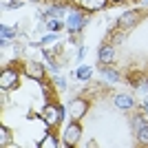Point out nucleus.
Returning a JSON list of instances; mask_svg holds the SVG:
<instances>
[{
	"label": "nucleus",
	"mask_w": 148,
	"mask_h": 148,
	"mask_svg": "<svg viewBox=\"0 0 148 148\" xmlns=\"http://www.w3.org/2000/svg\"><path fill=\"white\" fill-rule=\"evenodd\" d=\"M113 2H122V0H113Z\"/></svg>",
	"instance_id": "6ab92c4d"
},
{
	"label": "nucleus",
	"mask_w": 148,
	"mask_h": 148,
	"mask_svg": "<svg viewBox=\"0 0 148 148\" xmlns=\"http://www.w3.org/2000/svg\"><path fill=\"white\" fill-rule=\"evenodd\" d=\"M104 73H106V77H108V80H113V82H117V80H119V75L115 73V71H111V69H106Z\"/></svg>",
	"instance_id": "dca6fc26"
},
{
	"label": "nucleus",
	"mask_w": 148,
	"mask_h": 148,
	"mask_svg": "<svg viewBox=\"0 0 148 148\" xmlns=\"http://www.w3.org/2000/svg\"><path fill=\"white\" fill-rule=\"evenodd\" d=\"M115 104L119 108H130L133 106V97L130 95H115Z\"/></svg>",
	"instance_id": "1a4fd4ad"
},
{
	"label": "nucleus",
	"mask_w": 148,
	"mask_h": 148,
	"mask_svg": "<svg viewBox=\"0 0 148 148\" xmlns=\"http://www.w3.org/2000/svg\"><path fill=\"white\" fill-rule=\"evenodd\" d=\"M113 58H115V51H113V47H102L99 49V62H104V64H108V62H113Z\"/></svg>",
	"instance_id": "423d86ee"
},
{
	"label": "nucleus",
	"mask_w": 148,
	"mask_h": 148,
	"mask_svg": "<svg viewBox=\"0 0 148 148\" xmlns=\"http://www.w3.org/2000/svg\"><path fill=\"white\" fill-rule=\"evenodd\" d=\"M80 137H82L80 124H77V122H71L66 126V130H64V144H66V146H75V144L80 142Z\"/></svg>",
	"instance_id": "f03ea898"
},
{
	"label": "nucleus",
	"mask_w": 148,
	"mask_h": 148,
	"mask_svg": "<svg viewBox=\"0 0 148 148\" xmlns=\"http://www.w3.org/2000/svg\"><path fill=\"white\" fill-rule=\"evenodd\" d=\"M135 22H137V13L128 11V13H124L122 18L117 20V27H119V29H128V27H133Z\"/></svg>",
	"instance_id": "39448f33"
},
{
	"label": "nucleus",
	"mask_w": 148,
	"mask_h": 148,
	"mask_svg": "<svg viewBox=\"0 0 148 148\" xmlns=\"http://www.w3.org/2000/svg\"><path fill=\"white\" fill-rule=\"evenodd\" d=\"M9 142H11V135H9V133H7V128L2 126V128H0V144H2V146H7Z\"/></svg>",
	"instance_id": "f8f14e48"
},
{
	"label": "nucleus",
	"mask_w": 148,
	"mask_h": 148,
	"mask_svg": "<svg viewBox=\"0 0 148 148\" xmlns=\"http://www.w3.org/2000/svg\"><path fill=\"white\" fill-rule=\"evenodd\" d=\"M42 117H44V122H47V126H53V124H58L64 117V108H58V106L49 104V106H44Z\"/></svg>",
	"instance_id": "f257e3e1"
},
{
	"label": "nucleus",
	"mask_w": 148,
	"mask_h": 148,
	"mask_svg": "<svg viewBox=\"0 0 148 148\" xmlns=\"http://www.w3.org/2000/svg\"><path fill=\"white\" fill-rule=\"evenodd\" d=\"M13 38V29L11 27H2V40H11Z\"/></svg>",
	"instance_id": "2eb2a0df"
},
{
	"label": "nucleus",
	"mask_w": 148,
	"mask_h": 148,
	"mask_svg": "<svg viewBox=\"0 0 148 148\" xmlns=\"http://www.w3.org/2000/svg\"><path fill=\"white\" fill-rule=\"evenodd\" d=\"M27 75H31L33 80H42L44 77V69L40 66V64H29V66H27Z\"/></svg>",
	"instance_id": "0eeeda50"
},
{
	"label": "nucleus",
	"mask_w": 148,
	"mask_h": 148,
	"mask_svg": "<svg viewBox=\"0 0 148 148\" xmlns=\"http://www.w3.org/2000/svg\"><path fill=\"white\" fill-rule=\"evenodd\" d=\"M16 82H18V73H16V71H11V69L2 71V75H0V88H2V91L13 88V86H16Z\"/></svg>",
	"instance_id": "7ed1b4c3"
},
{
	"label": "nucleus",
	"mask_w": 148,
	"mask_h": 148,
	"mask_svg": "<svg viewBox=\"0 0 148 148\" xmlns=\"http://www.w3.org/2000/svg\"><path fill=\"white\" fill-rule=\"evenodd\" d=\"M106 5V0H82V7L86 9V11H97L102 7Z\"/></svg>",
	"instance_id": "6e6552de"
},
{
	"label": "nucleus",
	"mask_w": 148,
	"mask_h": 148,
	"mask_svg": "<svg viewBox=\"0 0 148 148\" xmlns=\"http://www.w3.org/2000/svg\"><path fill=\"white\" fill-rule=\"evenodd\" d=\"M49 29L51 31H58V29H60V22H53V20H51V22H49Z\"/></svg>",
	"instance_id": "f3484780"
},
{
	"label": "nucleus",
	"mask_w": 148,
	"mask_h": 148,
	"mask_svg": "<svg viewBox=\"0 0 148 148\" xmlns=\"http://www.w3.org/2000/svg\"><path fill=\"white\" fill-rule=\"evenodd\" d=\"M137 139H139L142 144H148V124H144L142 128L137 130Z\"/></svg>",
	"instance_id": "9b49d317"
},
{
	"label": "nucleus",
	"mask_w": 148,
	"mask_h": 148,
	"mask_svg": "<svg viewBox=\"0 0 148 148\" xmlns=\"http://www.w3.org/2000/svg\"><path fill=\"white\" fill-rule=\"evenodd\" d=\"M77 77H80V80H88V77H91V69L88 66H80L77 69Z\"/></svg>",
	"instance_id": "ddd939ff"
},
{
	"label": "nucleus",
	"mask_w": 148,
	"mask_h": 148,
	"mask_svg": "<svg viewBox=\"0 0 148 148\" xmlns=\"http://www.w3.org/2000/svg\"><path fill=\"white\" fill-rule=\"evenodd\" d=\"M82 25H84V18L77 16V13H73V16L69 18V27H71V29H77V27H82Z\"/></svg>",
	"instance_id": "9d476101"
},
{
	"label": "nucleus",
	"mask_w": 148,
	"mask_h": 148,
	"mask_svg": "<svg viewBox=\"0 0 148 148\" xmlns=\"http://www.w3.org/2000/svg\"><path fill=\"white\" fill-rule=\"evenodd\" d=\"M146 111H148V99H146Z\"/></svg>",
	"instance_id": "a211bd4d"
},
{
	"label": "nucleus",
	"mask_w": 148,
	"mask_h": 148,
	"mask_svg": "<svg viewBox=\"0 0 148 148\" xmlns=\"http://www.w3.org/2000/svg\"><path fill=\"white\" fill-rule=\"evenodd\" d=\"M40 146H47V148H53V146H56V142H53V137H51V135H47V137H44V139H42V142H40Z\"/></svg>",
	"instance_id": "4468645a"
},
{
	"label": "nucleus",
	"mask_w": 148,
	"mask_h": 148,
	"mask_svg": "<svg viewBox=\"0 0 148 148\" xmlns=\"http://www.w3.org/2000/svg\"><path fill=\"white\" fill-rule=\"evenodd\" d=\"M84 113H86V102L84 99H73L71 102V115H73V119H80Z\"/></svg>",
	"instance_id": "20e7f679"
}]
</instances>
